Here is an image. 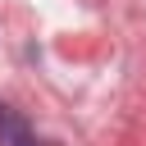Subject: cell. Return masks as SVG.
I'll return each mask as SVG.
<instances>
[{"mask_svg": "<svg viewBox=\"0 0 146 146\" xmlns=\"http://www.w3.org/2000/svg\"><path fill=\"white\" fill-rule=\"evenodd\" d=\"M0 146H36L32 128L23 114H14L9 105H0Z\"/></svg>", "mask_w": 146, "mask_h": 146, "instance_id": "cell-1", "label": "cell"}]
</instances>
